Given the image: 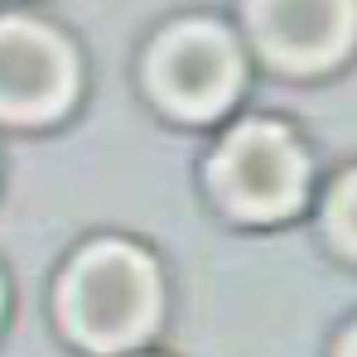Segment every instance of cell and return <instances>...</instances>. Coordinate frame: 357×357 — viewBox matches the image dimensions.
<instances>
[{
  "label": "cell",
  "mask_w": 357,
  "mask_h": 357,
  "mask_svg": "<svg viewBox=\"0 0 357 357\" xmlns=\"http://www.w3.org/2000/svg\"><path fill=\"white\" fill-rule=\"evenodd\" d=\"M150 73H155L160 97L169 107H178V112H188V116H208V112H218L237 92V54L208 24L174 29L155 49Z\"/></svg>",
  "instance_id": "obj_4"
},
{
  "label": "cell",
  "mask_w": 357,
  "mask_h": 357,
  "mask_svg": "<svg viewBox=\"0 0 357 357\" xmlns=\"http://www.w3.org/2000/svg\"><path fill=\"white\" fill-rule=\"evenodd\" d=\"M155 271L140 251L130 246H92L63 290V314L73 324L77 338H87L92 348H121L130 338H140L155 319Z\"/></svg>",
  "instance_id": "obj_1"
},
{
  "label": "cell",
  "mask_w": 357,
  "mask_h": 357,
  "mask_svg": "<svg viewBox=\"0 0 357 357\" xmlns=\"http://www.w3.org/2000/svg\"><path fill=\"white\" fill-rule=\"evenodd\" d=\"M73 92V59L39 24H0V116H54Z\"/></svg>",
  "instance_id": "obj_3"
},
{
  "label": "cell",
  "mask_w": 357,
  "mask_h": 357,
  "mask_svg": "<svg viewBox=\"0 0 357 357\" xmlns=\"http://www.w3.org/2000/svg\"><path fill=\"white\" fill-rule=\"evenodd\" d=\"M333 227H338V237L348 241V246H357V174L333 198Z\"/></svg>",
  "instance_id": "obj_6"
},
{
  "label": "cell",
  "mask_w": 357,
  "mask_h": 357,
  "mask_svg": "<svg viewBox=\"0 0 357 357\" xmlns=\"http://www.w3.org/2000/svg\"><path fill=\"white\" fill-rule=\"evenodd\" d=\"M348 357H357V333H353V343H348Z\"/></svg>",
  "instance_id": "obj_7"
},
{
  "label": "cell",
  "mask_w": 357,
  "mask_h": 357,
  "mask_svg": "<svg viewBox=\"0 0 357 357\" xmlns=\"http://www.w3.org/2000/svg\"><path fill=\"white\" fill-rule=\"evenodd\" d=\"M218 188L251 218L290 213L304 193V155L280 126L251 121L218 155Z\"/></svg>",
  "instance_id": "obj_2"
},
{
  "label": "cell",
  "mask_w": 357,
  "mask_h": 357,
  "mask_svg": "<svg viewBox=\"0 0 357 357\" xmlns=\"http://www.w3.org/2000/svg\"><path fill=\"white\" fill-rule=\"evenodd\" d=\"M353 20V0H251V24L261 44L290 68H319L338 59Z\"/></svg>",
  "instance_id": "obj_5"
}]
</instances>
